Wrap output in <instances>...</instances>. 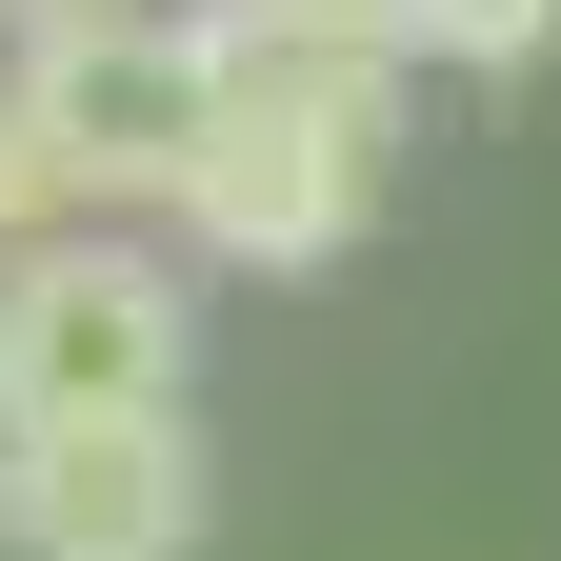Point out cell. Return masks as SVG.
<instances>
[{"instance_id":"1","label":"cell","mask_w":561,"mask_h":561,"mask_svg":"<svg viewBox=\"0 0 561 561\" xmlns=\"http://www.w3.org/2000/svg\"><path fill=\"white\" fill-rule=\"evenodd\" d=\"M381 181H401V60L381 41H261L241 21V101H221V140H201L181 221L221 261H341L381 221Z\"/></svg>"},{"instance_id":"2","label":"cell","mask_w":561,"mask_h":561,"mask_svg":"<svg viewBox=\"0 0 561 561\" xmlns=\"http://www.w3.org/2000/svg\"><path fill=\"white\" fill-rule=\"evenodd\" d=\"M21 81L81 140L101 201H181L201 140H221V101H241V0H201V21H161V0H60L21 41Z\"/></svg>"},{"instance_id":"3","label":"cell","mask_w":561,"mask_h":561,"mask_svg":"<svg viewBox=\"0 0 561 561\" xmlns=\"http://www.w3.org/2000/svg\"><path fill=\"white\" fill-rule=\"evenodd\" d=\"M181 401V280L140 241H0V421L60 442V421H161Z\"/></svg>"},{"instance_id":"4","label":"cell","mask_w":561,"mask_h":561,"mask_svg":"<svg viewBox=\"0 0 561 561\" xmlns=\"http://www.w3.org/2000/svg\"><path fill=\"white\" fill-rule=\"evenodd\" d=\"M21 561H201V442H181V401L21 442Z\"/></svg>"},{"instance_id":"5","label":"cell","mask_w":561,"mask_h":561,"mask_svg":"<svg viewBox=\"0 0 561 561\" xmlns=\"http://www.w3.org/2000/svg\"><path fill=\"white\" fill-rule=\"evenodd\" d=\"M81 201H101V181H81V140L41 121V81H0V241H60Z\"/></svg>"},{"instance_id":"6","label":"cell","mask_w":561,"mask_h":561,"mask_svg":"<svg viewBox=\"0 0 561 561\" xmlns=\"http://www.w3.org/2000/svg\"><path fill=\"white\" fill-rule=\"evenodd\" d=\"M401 21H421V60H541L561 0H401Z\"/></svg>"},{"instance_id":"7","label":"cell","mask_w":561,"mask_h":561,"mask_svg":"<svg viewBox=\"0 0 561 561\" xmlns=\"http://www.w3.org/2000/svg\"><path fill=\"white\" fill-rule=\"evenodd\" d=\"M241 21H261V41H381V60H421L401 0H241Z\"/></svg>"},{"instance_id":"8","label":"cell","mask_w":561,"mask_h":561,"mask_svg":"<svg viewBox=\"0 0 561 561\" xmlns=\"http://www.w3.org/2000/svg\"><path fill=\"white\" fill-rule=\"evenodd\" d=\"M0 541H21V421H0Z\"/></svg>"},{"instance_id":"9","label":"cell","mask_w":561,"mask_h":561,"mask_svg":"<svg viewBox=\"0 0 561 561\" xmlns=\"http://www.w3.org/2000/svg\"><path fill=\"white\" fill-rule=\"evenodd\" d=\"M21 21H60V0H21Z\"/></svg>"}]
</instances>
